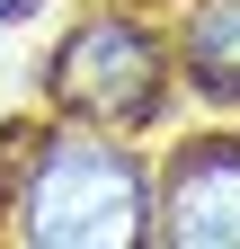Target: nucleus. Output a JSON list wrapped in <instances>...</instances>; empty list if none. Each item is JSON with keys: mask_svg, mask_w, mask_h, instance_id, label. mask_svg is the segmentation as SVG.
<instances>
[{"mask_svg": "<svg viewBox=\"0 0 240 249\" xmlns=\"http://www.w3.org/2000/svg\"><path fill=\"white\" fill-rule=\"evenodd\" d=\"M18 231L45 249H134L152 240V178L116 142H53L18 196Z\"/></svg>", "mask_w": 240, "mask_h": 249, "instance_id": "nucleus-1", "label": "nucleus"}, {"mask_svg": "<svg viewBox=\"0 0 240 249\" xmlns=\"http://www.w3.org/2000/svg\"><path fill=\"white\" fill-rule=\"evenodd\" d=\"M45 89L89 124H142L152 98H160V53H152V36L134 18H89V27H71L53 45Z\"/></svg>", "mask_w": 240, "mask_h": 249, "instance_id": "nucleus-2", "label": "nucleus"}, {"mask_svg": "<svg viewBox=\"0 0 240 249\" xmlns=\"http://www.w3.org/2000/svg\"><path fill=\"white\" fill-rule=\"evenodd\" d=\"M152 240L169 249H240V134L187 142L152 187Z\"/></svg>", "mask_w": 240, "mask_h": 249, "instance_id": "nucleus-3", "label": "nucleus"}, {"mask_svg": "<svg viewBox=\"0 0 240 249\" xmlns=\"http://www.w3.org/2000/svg\"><path fill=\"white\" fill-rule=\"evenodd\" d=\"M187 80L205 98H240V0H196V18H187Z\"/></svg>", "mask_w": 240, "mask_h": 249, "instance_id": "nucleus-4", "label": "nucleus"}, {"mask_svg": "<svg viewBox=\"0 0 240 249\" xmlns=\"http://www.w3.org/2000/svg\"><path fill=\"white\" fill-rule=\"evenodd\" d=\"M18 9H27V0H0V18H18Z\"/></svg>", "mask_w": 240, "mask_h": 249, "instance_id": "nucleus-5", "label": "nucleus"}]
</instances>
